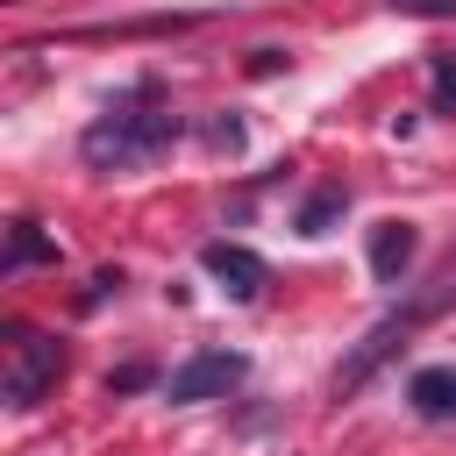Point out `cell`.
I'll return each instance as SVG.
<instances>
[{
  "mask_svg": "<svg viewBox=\"0 0 456 456\" xmlns=\"http://www.w3.org/2000/svg\"><path fill=\"white\" fill-rule=\"evenodd\" d=\"M171 135H178V114L164 107L157 78H142V86H135V100L107 107V114L78 135V157H86L93 171H135V164L164 157V150H171Z\"/></svg>",
  "mask_w": 456,
  "mask_h": 456,
  "instance_id": "1",
  "label": "cell"
},
{
  "mask_svg": "<svg viewBox=\"0 0 456 456\" xmlns=\"http://www.w3.org/2000/svg\"><path fill=\"white\" fill-rule=\"evenodd\" d=\"M413 328H420V321H413L406 306H392V314H385V321H378V328H370V335H363V342H356V349L335 363V378H328V385H335V399L363 392V385L378 378V363H392V356L406 349V335H413Z\"/></svg>",
  "mask_w": 456,
  "mask_h": 456,
  "instance_id": "2",
  "label": "cell"
},
{
  "mask_svg": "<svg viewBox=\"0 0 456 456\" xmlns=\"http://www.w3.org/2000/svg\"><path fill=\"white\" fill-rule=\"evenodd\" d=\"M57 370H64V349L36 328H14V342H7V406H36L57 385Z\"/></svg>",
  "mask_w": 456,
  "mask_h": 456,
  "instance_id": "3",
  "label": "cell"
},
{
  "mask_svg": "<svg viewBox=\"0 0 456 456\" xmlns=\"http://www.w3.org/2000/svg\"><path fill=\"white\" fill-rule=\"evenodd\" d=\"M242 356L235 349H200V356H185L171 378H164V399L171 406H200V399H221V392H235L242 385Z\"/></svg>",
  "mask_w": 456,
  "mask_h": 456,
  "instance_id": "4",
  "label": "cell"
},
{
  "mask_svg": "<svg viewBox=\"0 0 456 456\" xmlns=\"http://www.w3.org/2000/svg\"><path fill=\"white\" fill-rule=\"evenodd\" d=\"M200 264H207V271L221 278V292H228V299H242V306L264 292V256H256V249H242V242H207V249H200Z\"/></svg>",
  "mask_w": 456,
  "mask_h": 456,
  "instance_id": "5",
  "label": "cell"
},
{
  "mask_svg": "<svg viewBox=\"0 0 456 456\" xmlns=\"http://www.w3.org/2000/svg\"><path fill=\"white\" fill-rule=\"evenodd\" d=\"M413 256H420V228L413 221H378L370 228V278L378 285H399L413 271Z\"/></svg>",
  "mask_w": 456,
  "mask_h": 456,
  "instance_id": "6",
  "label": "cell"
},
{
  "mask_svg": "<svg viewBox=\"0 0 456 456\" xmlns=\"http://www.w3.org/2000/svg\"><path fill=\"white\" fill-rule=\"evenodd\" d=\"M406 399H413L420 420H456V363H428V370H413Z\"/></svg>",
  "mask_w": 456,
  "mask_h": 456,
  "instance_id": "7",
  "label": "cell"
},
{
  "mask_svg": "<svg viewBox=\"0 0 456 456\" xmlns=\"http://www.w3.org/2000/svg\"><path fill=\"white\" fill-rule=\"evenodd\" d=\"M342 214H349V185H321V192H306V200H299L292 228L321 242V235H335V228H342Z\"/></svg>",
  "mask_w": 456,
  "mask_h": 456,
  "instance_id": "8",
  "label": "cell"
},
{
  "mask_svg": "<svg viewBox=\"0 0 456 456\" xmlns=\"http://www.w3.org/2000/svg\"><path fill=\"white\" fill-rule=\"evenodd\" d=\"M28 264H57V242H50L36 221H14V235H7V271H28Z\"/></svg>",
  "mask_w": 456,
  "mask_h": 456,
  "instance_id": "9",
  "label": "cell"
},
{
  "mask_svg": "<svg viewBox=\"0 0 456 456\" xmlns=\"http://www.w3.org/2000/svg\"><path fill=\"white\" fill-rule=\"evenodd\" d=\"M428 86H435V114L456 121V57H428Z\"/></svg>",
  "mask_w": 456,
  "mask_h": 456,
  "instance_id": "10",
  "label": "cell"
},
{
  "mask_svg": "<svg viewBox=\"0 0 456 456\" xmlns=\"http://www.w3.org/2000/svg\"><path fill=\"white\" fill-rule=\"evenodd\" d=\"M399 14H428V21H456V0H385Z\"/></svg>",
  "mask_w": 456,
  "mask_h": 456,
  "instance_id": "11",
  "label": "cell"
},
{
  "mask_svg": "<svg viewBox=\"0 0 456 456\" xmlns=\"http://www.w3.org/2000/svg\"><path fill=\"white\" fill-rule=\"evenodd\" d=\"M207 142H214V150H242V121H235V114H228V121H207Z\"/></svg>",
  "mask_w": 456,
  "mask_h": 456,
  "instance_id": "12",
  "label": "cell"
},
{
  "mask_svg": "<svg viewBox=\"0 0 456 456\" xmlns=\"http://www.w3.org/2000/svg\"><path fill=\"white\" fill-rule=\"evenodd\" d=\"M278 64H285V50H256V57H249V71H256V78H271Z\"/></svg>",
  "mask_w": 456,
  "mask_h": 456,
  "instance_id": "13",
  "label": "cell"
}]
</instances>
